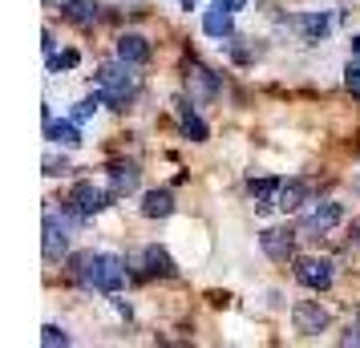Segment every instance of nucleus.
Returning <instances> with one entry per match:
<instances>
[{"label":"nucleus","instance_id":"obj_19","mask_svg":"<svg viewBox=\"0 0 360 348\" xmlns=\"http://www.w3.org/2000/svg\"><path fill=\"white\" fill-rule=\"evenodd\" d=\"M65 20H73V25H94L98 20V4L94 0H65Z\"/></svg>","mask_w":360,"mask_h":348},{"label":"nucleus","instance_id":"obj_20","mask_svg":"<svg viewBox=\"0 0 360 348\" xmlns=\"http://www.w3.org/2000/svg\"><path fill=\"white\" fill-rule=\"evenodd\" d=\"M94 259H98V251H77V255H69V276H77V280H89V271H94Z\"/></svg>","mask_w":360,"mask_h":348},{"label":"nucleus","instance_id":"obj_26","mask_svg":"<svg viewBox=\"0 0 360 348\" xmlns=\"http://www.w3.org/2000/svg\"><path fill=\"white\" fill-rule=\"evenodd\" d=\"M352 53H356V57H360V37H352Z\"/></svg>","mask_w":360,"mask_h":348},{"label":"nucleus","instance_id":"obj_3","mask_svg":"<svg viewBox=\"0 0 360 348\" xmlns=\"http://www.w3.org/2000/svg\"><path fill=\"white\" fill-rule=\"evenodd\" d=\"M122 280H126V264L117 259V255H105V251H98V259H94V271H89V288H98V292H117L122 288Z\"/></svg>","mask_w":360,"mask_h":348},{"label":"nucleus","instance_id":"obj_17","mask_svg":"<svg viewBox=\"0 0 360 348\" xmlns=\"http://www.w3.org/2000/svg\"><path fill=\"white\" fill-rule=\"evenodd\" d=\"M170 211H174V195L170 191H150L142 199V215L146 219H166Z\"/></svg>","mask_w":360,"mask_h":348},{"label":"nucleus","instance_id":"obj_29","mask_svg":"<svg viewBox=\"0 0 360 348\" xmlns=\"http://www.w3.org/2000/svg\"><path fill=\"white\" fill-rule=\"evenodd\" d=\"M352 186H356V191H360V174H356V179H352Z\"/></svg>","mask_w":360,"mask_h":348},{"label":"nucleus","instance_id":"obj_6","mask_svg":"<svg viewBox=\"0 0 360 348\" xmlns=\"http://www.w3.org/2000/svg\"><path fill=\"white\" fill-rule=\"evenodd\" d=\"M186 89H191L195 101L219 98V73H211V69L198 65V61H191V65H186Z\"/></svg>","mask_w":360,"mask_h":348},{"label":"nucleus","instance_id":"obj_2","mask_svg":"<svg viewBox=\"0 0 360 348\" xmlns=\"http://www.w3.org/2000/svg\"><path fill=\"white\" fill-rule=\"evenodd\" d=\"M340 219H344L340 202L324 199V202H316L311 211H304V219H300V227H295V231L304 235V239H320V235H328L336 223H340Z\"/></svg>","mask_w":360,"mask_h":348},{"label":"nucleus","instance_id":"obj_8","mask_svg":"<svg viewBox=\"0 0 360 348\" xmlns=\"http://www.w3.org/2000/svg\"><path fill=\"white\" fill-rule=\"evenodd\" d=\"M110 199H114V195H105V191H101V186H94V183H77V186H73V195H69V202H73L85 219L98 215V211H105V207H110Z\"/></svg>","mask_w":360,"mask_h":348},{"label":"nucleus","instance_id":"obj_28","mask_svg":"<svg viewBox=\"0 0 360 348\" xmlns=\"http://www.w3.org/2000/svg\"><path fill=\"white\" fill-rule=\"evenodd\" d=\"M352 235H360V223H352Z\"/></svg>","mask_w":360,"mask_h":348},{"label":"nucleus","instance_id":"obj_13","mask_svg":"<svg viewBox=\"0 0 360 348\" xmlns=\"http://www.w3.org/2000/svg\"><path fill=\"white\" fill-rule=\"evenodd\" d=\"M308 195H311V186L304 183V179H292V183H283V186H279L276 207H279V211H300V207L308 202Z\"/></svg>","mask_w":360,"mask_h":348},{"label":"nucleus","instance_id":"obj_1","mask_svg":"<svg viewBox=\"0 0 360 348\" xmlns=\"http://www.w3.org/2000/svg\"><path fill=\"white\" fill-rule=\"evenodd\" d=\"M130 61H110V65L98 69V98L110 101L114 110H126V101L134 98V73H130Z\"/></svg>","mask_w":360,"mask_h":348},{"label":"nucleus","instance_id":"obj_15","mask_svg":"<svg viewBox=\"0 0 360 348\" xmlns=\"http://www.w3.org/2000/svg\"><path fill=\"white\" fill-rule=\"evenodd\" d=\"M174 105H179V117H182V134H186L191 142H207V134H211V130H207V122H202V117H198L182 98L174 101Z\"/></svg>","mask_w":360,"mask_h":348},{"label":"nucleus","instance_id":"obj_4","mask_svg":"<svg viewBox=\"0 0 360 348\" xmlns=\"http://www.w3.org/2000/svg\"><path fill=\"white\" fill-rule=\"evenodd\" d=\"M292 324H295V332H304V336H320V332L332 324V316H328V308H320L316 299H300L292 308Z\"/></svg>","mask_w":360,"mask_h":348},{"label":"nucleus","instance_id":"obj_23","mask_svg":"<svg viewBox=\"0 0 360 348\" xmlns=\"http://www.w3.org/2000/svg\"><path fill=\"white\" fill-rule=\"evenodd\" d=\"M344 85H348V94H352V98H360V65L344 69Z\"/></svg>","mask_w":360,"mask_h":348},{"label":"nucleus","instance_id":"obj_11","mask_svg":"<svg viewBox=\"0 0 360 348\" xmlns=\"http://www.w3.org/2000/svg\"><path fill=\"white\" fill-rule=\"evenodd\" d=\"M235 13H227V8H211L207 17H202V33L214 37V41H231L235 37Z\"/></svg>","mask_w":360,"mask_h":348},{"label":"nucleus","instance_id":"obj_14","mask_svg":"<svg viewBox=\"0 0 360 348\" xmlns=\"http://www.w3.org/2000/svg\"><path fill=\"white\" fill-rule=\"evenodd\" d=\"M142 264H146V276H174L179 267H174V259H170V251L166 247H142V255H138Z\"/></svg>","mask_w":360,"mask_h":348},{"label":"nucleus","instance_id":"obj_22","mask_svg":"<svg viewBox=\"0 0 360 348\" xmlns=\"http://www.w3.org/2000/svg\"><path fill=\"white\" fill-rule=\"evenodd\" d=\"M82 61L77 57V49H65V53H49V69H73Z\"/></svg>","mask_w":360,"mask_h":348},{"label":"nucleus","instance_id":"obj_18","mask_svg":"<svg viewBox=\"0 0 360 348\" xmlns=\"http://www.w3.org/2000/svg\"><path fill=\"white\" fill-rule=\"evenodd\" d=\"M279 179H271V174H267V179H255V183H251V199H255V211H267V207H271V199H279Z\"/></svg>","mask_w":360,"mask_h":348},{"label":"nucleus","instance_id":"obj_24","mask_svg":"<svg viewBox=\"0 0 360 348\" xmlns=\"http://www.w3.org/2000/svg\"><path fill=\"white\" fill-rule=\"evenodd\" d=\"M219 8H227V13H239V8H247V0H214Z\"/></svg>","mask_w":360,"mask_h":348},{"label":"nucleus","instance_id":"obj_10","mask_svg":"<svg viewBox=\"0 0 360 348\" xmlns=\"http://www.w3.org/2000/svg\"><path fill=\"white\" fill-rule=\"evenodd\" d=\"M117 57H122V61H130V65H146V61H150V41H146V37H138V33L117 37Z\"/></svg>","mask_w":360,"mask_h":348},{"label":"nucleus","instance_id":"obj_7","mask_svg":"<svg viewBox=\"0 0 360 348\" xmlns=\"http://www.w3.org/2000/svg\"><path fill=\"white\" fill-rule=\"evenodd\" d=\"M295 280L304 288H311V292L332 288V259H300L295 264Z\"/></svg>","mask_w":360,"mask_h":348},{"label":"nucleus","instance_id":"obj_16","mask_svg":"<svg viewBox=\"0 0 360 348\" xmlns=\"http://www.w3.org/2000/svg\"><path fill=\"white\" fill-rule=\"evenodd\" d=\"M45 134H49V142L53 146H77V142H82V134H77V126H73V122H57V117H49V122H45Z\"/></svg>","mask_w":360,"mask_h":348},{"label":"nucleus","instance_id":"obj_21","mask_svg":"<svg viewBox=\"0 0 360 348\" xmlns=\"http://www.w3.org/2000/svg\"><path fill=\"white\" fill-rule=\"evenodd\" d=\"M41 344H45V348L69 344V332H61V328H57V324H45V328H41Z\"/></svg>","mask_w":360,"mask_h":348},{"label":"nucleus","instance_id":"obj_27","mask_svg":"<svg viewBox=\"0 0 360 348\" xmlns=\"http://www.w3.org/2000/svg\"><path fill=\"white\" fill-rule=\"evenodd\" d=\"M195 4H198V0H182V8H195Z\"/></svg>","mask_w":360,"mask_h":348},{"label":"nucleus","instance_id":"obj_9","mask_svg":"<svg viewBox=\"0 0 360 348\" xmlns=\"http://www.w3.org/2000/svg\"><path fill=\"white\" fill-rule=\"evenodd\" d=\"M138 166L134 162H110V195H134L138 191Z\"/></svg>","mask_w":360,"mask_h":348},{"label":"nucleus","instance_id":"obj_12","mask_svg":"<svg viewBox=\"0 0 360 348\" xmlns=\"http://www.w3.org/2000/svg\"><path fill=\"white\" fill-rule=\"evenodd\" d=\"M328 25H332V20H328L324 13H300V17H292V29L304 37V41H324Z\"/></svg>","mask_w":360,"mask_h":348},{"label":"nucleus","instance_id":"obj_5","mask_svg":"<svg viewBox=\"0 0 360 348\" xmlns=\"http://www.w3.org/2000/svg\"><path fill=\"white\" fill-rule=\"evenodd\" d=\"M295 235L292 227H267V231L259 235V247L267 259H276V264H288L292 259V251H295Z\"/></svg>","mask_w":360,"mask_h":348},{"label":"nucleus","instance_id":"obj_25","mask_svg":"<svg viewBox=\"0 0 360 348\" xmlns=\"http://www.w3.org/2000/svg\"><path fill=\"white\" fill-rule=\"evenodd\" d=\"M344 344H360V324H356V328L348 324V332H344Z\"/></svg>","mask_w":360,"mask_h":348}]
</instances>
